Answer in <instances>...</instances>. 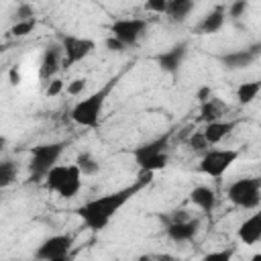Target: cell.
<instances>
[{"mask_svg": "<svg viewBox=\"0 0 261 261\" xmlns=\"http://www.w3.org/2000/svg\"><path fill=\"white\" fill-rule=\"evenodd\" d=\"M151 177H153L151 171H141L137 184L126 186V188H122V190H116V192H112V194H106V196H100V198H96V200L86 202L84 206L77 208L80 218L84 220V224H86L90 230H96V232H98V230L106 228L108 222H110V218H112L145 184H149Z\"/></svg>", "mask_w": 261, "mask_h": 261, "instance_id": "cell-1", "label": "cell"}, {"mask_svg": "<svg viewBox=\"0 0 261 261\" xmlns=\"http://www.w3.org/2000/svg\"><path fill=\"white\" fill-rule=\"evenodd\" d=\"M114 84H116V80H110V82H108L104 88H100L98 92H94V94L82 98V100L71 108V112H69L71 120H73L75 124L88 126V128L98 126L100 114H102V110H104V102H106L110 90L114 88Z\"/></svg>", "mask_w": 261, "mask_h": 261, "instance_id": "cell-2", "label": "cell"}, {"mask_svg": "<svg viewBox=\"0 0 261 261\" xmlns=\"http://www.w3.org/2000/svg\"><path fill=\"white\" fill-rule=\"evenodd\" d=\"M228 200L245 210H253L261 204V177H241L226 190Z\"/></svg>", "mask_w": 261, "mask_h": 261, "instance_id": "cell-3", "label": "cell"}, {"mask_svg": "<svg viewBox=\"0 0 261 261\" xmlns=\"http://www.w3.org/2000/svg\"><path fill=\"white\" fill-rule=\"evenodd\" d=\"M63 143H43L31 149V161H29V169H31V177L41 179L47 177V173L57 165L59 155L63 153Z\"/></svg>", "mask_w": 261, "mask_h": 261, "instance_id": "cell-4", "label": "cell"}, {"mask_svg": "<svg viewBox=\"0 0 261 261\" xmlns=\"http://www.w3.org/2000/svg\"><path fill=\"white\" fill-rule=\"evenodd\" d=\"M239 157L234 149H208L200 159V171L210 177H220Z\"/></svg>", "mask_w": 261, "mask_h": 261, "instance_id": "cell-5", "label": "cell"}, {"mask_svg": "<svg viewBox=\"0 0 261 261\" xmlns=\"http://www.w3.org/2000/svg\"><path fill=\"white\" fill-rule=\"evenodd\" d=\"M149 22L145 18H118L110 24L112 37H116L126 47H133L139 43V39L147 33Z\"/></svg>", "mask_w": 261, "mask_h": 261, "instance_id": "cell-6", "label": "cell"}, {"mask_svg": "<svg viewBox=\"0 0 261 261\" xmlns=\"http://www.w3.org/2000/svg\"><path fill=\"white\" fill-rule=\"evenodd\" d=\"M71 247H73V237L71 234H53L49 239H45L37 251H35V259L37 261H53L65 255H71Z\"/></svg>", "mask_w": 261, "mask_h": 261, "instance_id": "cell-7", "label": "cell"}, {"mask_svg": "<svg viewBox=\"0 0 261 261\" xmlns=\"http://www.w3.org/2000/svg\"><path fill=\"white\" fill-rule=\"evenodd\" d=\"M96 43L92 39L75 37V35H63L61 37V49H63V67L73 65L82 59H86L94 51Z\"/></svg>", "mask_w": 261, "mask_h": 261, "instance_id": "cell-8", "label": "cell"}, {"mask_svg": "<svg viewBox=\"0 0 261 261\" xmlns=\"http://www.w3.org/2000/svg\"><path fill=\"white\" fill-rule=\"evenodd\" d=\"M63 65V49L59 45H51L45 49L43 57H41V65H39V77L41 80H53V75L59 71V67Z\"/></svg>", "mask_w": 261, "mask_h": 261, "instance_id": "cell-9", "label": "cell"}, {"mask_svg": "<svg viewBox=\"0 0 261 261\" xmlns=\"http://www.w3.org/2000/svg\"><path fill=\"white\" fill-rule=\"evenodd\" d=\"M186 53H188V43H186V41L175 43L173 47H169L167 51H163V53L157 55V65H159L163 71H167V73H175V71L179 69V65H181Z\"/></svg>", "mask_w": 261, "mask_h": 261, "instance_id": "cell-10", "label": "cell"}, {"mask_svg": "<svg viewBox=\"0 0 261 261\" xmlns=\"http://www.w3.org/2000/svg\"><path fill=\"white\" fill-rule=\"evenodd\" d=\"M261 55V45H253L249 49H241V51H230L226 55L220 57V61L228 67V69H243L247 65H251L255 61V57Z\"/></svg>", "mask_w": 261, "mask_h": 261, "instance_id": "cell-11", "label": "cell"}, {"mask_svg": "<svg viewBox=\"0 0 261 261\" xmlns=\"http://www.w3.org/2000/svg\"><path fill=\"white\" fill-rule=\"evenodd\" d=\"M241 243L245 245H255L261 241V212H255L251 214L249 218H245L241 224H239V230H237Z\"/></svg>", "mask_w": 261, "mask_h": 261, "instance_id": "cell-12", "label": "cell"}, {"mask_svg": "<svg viewBox=\"0 0 261 261\" xmlns=\"http://www.w3.org/2000/svg\"><path fill=\"white\" fill-rule=\"evenodd\" d=\"M198 228H200V220L198 218H190L186 222H173V224H167V237L171 241H177V243H186V241H192L196 234H198Z\"/></svg>", "mask_w": 261, "mask_h": 261, "instance_id": "cell-13", "label": "cell"}, {"mask_svg": "<svg viewBox=\"0 0 261 261\" xmlns=\"http://www.w3.org/2000/svg\"><path fill=\"white\" fill-rule=\"evenodd\" d=\"M167 147H169V133L163 135V137H157V139H153V141H149V143H145L141 147H137L133 151V157H135L137 163H141L147 157H153V155H159V153H167Z\"/></svg>", "mask_w": 261, "mask_h": 261, "instance_id": "cell-14", "label": "cell"}, {"mask_svg": "<svg viewBox=\"0 0 261 261\" xmlns=\"http://www.w3.org/2000/svg\"><path fill=\"white\" fill-rule=\"evenodd\" d=\"M190 202L198 206L202 212H212L216 206V194L208 186H196L190 192Z\"/></svg>", "mask_w": 261, "mask_h": 261, "instance_id": "cell-15", "label": "cell"}, {"mask_svg": "<svg viewBox=\"0 0 261 261\" xmlns=\"http://www.w3.org/2000/svg\"><path fill=\"white\" fill-rule=\"evenodd\" d=\"M224 18H226V14H224V6H216L214 10H210V12L200 20V24H198V33H200V35H212V33L220 31L222 24H224Z\"/></svg>", "mask_w": 261, "mask_h": 261, "instance_id": "cell-16", "label": "cell"}, {"mask_svg": "<svg viewBox=\"0 0 261 261\" xmlns=\"http://www.w3.org/2000/svg\"><path fill=\"white\" fill-rule=\"evenodd\" d=\"M237 126V122H224V120H216V122H208L206 126H204V137H206V141H208V145H218L232 128Z\"/></svg>", "mask_w": 261, "mask_h": 261, "instance_id": "cell-17", "label": "cell"}, {"mask_svg": "<svg viewBox=\"0 0 261 261\" xmlns=\"http://www.w3.org/2000/svg\"><path fill=\"white\" fill-rule=\"evenodd\" d=\"M69 175H71V165H55L49 173H47V177H45V184H47V188L49 190H53V192H61V188L67 184V179H69Z\"/></svg>", "mask_w": 261, "mask_h": 261, "instance_id": "cell-18", "label": "cell"}, {"mask_svg": "<svg viewBox=\"0 0 261 261\" xmlns=\"http://www.w3.org/2000/svg\"><path fill=\"white\" fill-rule=\"evenodd\" d=\"M194 10V2L192 0H169L167 2V16L173 22H181L190 16V12Z\"/></svg>", "mask_w": 261, "mask_h": 261, "instance_id": "cell-19", "label": "cell"}, {"mask_svg": "<svg viewBox=\"0 0 261 261\" xmlns=\"http://www.w3.org/2000/svg\"><path fill=\"white\" fill-rule=\"evenodd\" d=\"M200 114H202V120H204L206 124L220 120V116L224 114V104H222V100H218V98L212 96L208 102L200 104Z\"/></svg>", "mask_w": 261, "mask_h": 261, "instance_id": "cell-20", "label": "cell"}, {"mask_svg": "<svg viewBox=\"0 0 261 261\" xmlns=\"http://www.w3.org/2000/svg\"><path fill=\"white\" fill-rule=\"evenodd\" d=\"M261 92V80H253V82H243L237 88V100L239 104H251Z\"/></svg>", "mask_w": 261, "mask_h": 261, "instance_id": "cell-21", "label": "cell"}, {"mask_svg": "<svg viewBox=\"0 0 261 261\" xmlns=\"http://www.w3.org/2000/svg\"><path fill=\"white\" fill-rule=\"evenodd\" d=\"M167 161H169V155H167V153H159V155H153V157L143 159V161L137 163V165H139L141 171H151V173H155L157 169H163V167L167 165Z\"/></svg>", "mask_w": 261, "mask_h": 261, "instance_id": "cell-22", "label": "cell"}, {"mask_svg": "<svg viewBox=\"0 0 261 261\" xmlns=\"http://www.w3.org/2000/svg\"><path fill=\"white\" fill-rule=\"evenodd\" d=\"M75 165L80 167L82 175H94V173L100 169V163H98L90 153H86V151H82V153L75 157Z\"/></svg>", "mask_w": 261, "mask_h": 261, "instance_id": "cell-23", "label": "cell"}, {"mask_svg": "<svg viewBox=\"0 0 261 261\" xmlns=\"http://www.w3.org/2000/svg\"><path fill=\"white\" fill-rule=\"evenodd\" d=\"M16 171H18V169H16V163L4 159V161L0 163V188L10 186V184L16 179Z\"/></svg>", "mask_w": 261, "mask_h": 261, "instance_id": "cell-24", "label": "cell"}, {"mask_svg": "<svg viewBox=\"0 0 261 261\" xmlns=\"http://www.w3.org/2000/svg\"><path fill=\"white\" fill-rule=\"evenodd\" d=\"M35 27H37V20H35V18H31V20H20V22L12 24L10 35H12V37H27L29 33H33Z\"/></svg>", "mask_w": 261, "mask_h": 261, "instance_id": "cell-25", "label": "cell"}, {"mask_svg": "<svg viewBox=\"0 0 261 261\" xmlns=\"http://www.w3.org/2000/svg\"><path fill=\"white\" fill-rule=\"evenodd\" d=\"M188 145H190V149H192V151H206V149L210 147L202 130H200V133H194V135L188 139Z\"/></svg>", "mask_w": 261, "mask_h": 261, "instance_id": "cell-26", "label": "cell"}, {"mask_svg": "<svg viewBox=\"0 0 261 261\" xmlns=\"http://www.w3.org/2000/svg\"><path fill=\"white\" fill-rule=\"evenodd\" d=\"M232 259V249H222V251H212L202 257V261H230Z\"/></svg>", "mask_w": 261, "mask_h": 261, "instance_id": "cell-27", "label": "cell"}, {"mask_svg": "<svg viewBox=\"0 0 261 261\" xmlns=\"http://www.w3.org/2000/svg\"><path fill=\"white\" fill-rule=\"evenodd\" d=\"M167 2L169 0H147L145 2V10L157 12V14H165L167 12Z\"/></svg>", "mask_w": 261, "mask_h": 261, "instance_id": "cell-28", "label": "cell"}, {"mask_svg": "<svg viewBox=\"0 0 261 261\" xmlns=\"http://www.w3.org/2000/svg\"><path fill=\"white\" fill-rule=\"evenodd\" d=\"M247 2L245 0H237V2H232L230 6H228V16L230 18H239V16H243L245 14V10H247Z\"/></svg>", "mask_w": 261, "mask_h": 261, "instance_id": "cell-29", "label": "cell"}, {"mask_svg": "<svg viewBox=\"0 0 261 261\" xmlns=\"http://www.w3.org/2000/svg\"><path fill=\"white\" fill-rule=\"evenodd\" d=\"M86 84H88V80H86V77H75V80L67 86V94H71V96L82 94V92L86 90Z\"/></svg>", "mask_w": 261, "mask_h": 261, "instance_id": "cell-30", "label": "cell"}, {"mask_svg": "<svg viewBox=\"0 0 261 261\" xmlns=\"http://www.w3.org/2000/svg\"><path fill=\"white\" fill-rule=\"evenodd\" d=\"M31 18H35L33 6H29V4H20V6L16 8V22H20V20H31Z\"/></svg>", "mask_w": 261, "mask_h": 261, "instance_id": "cell-31", "label": "cell"}, {"mask_svg": "<svg viewBox=\"0 0 261 261\" xmlns=\"http://www.w3.org/2000/svg\"><path fill=\"white\" fill-rule=\"evenodd\" d=\"M104 45H106V49H108V51H114V53H120V51H124V49H126V45H124V43H120V41H118L116 37H112V35L104 41Z\"/></svg>", "mask_w": 261, "mask_h": 261, "instance_id": "cell-32", "label": "cell"}, {"mask_svg": "<svg viewBox=\"0 0 261 261\" xmlns=\"http://www.w3.org/2000/svg\"><path fill=\"white\" fill-rule=\"evenodd\" d=\"M192 216L188 214V210H173L169 216H167V224H173V222H186L190 220Z\"/></svg>", "mask_w": 261, "mask_h": 261, "instance_id": "cell-33", "label": "cell"}, {"mask_svg": "<svg viewBox=\"0 0 261 261\" xmlns=\"http://www.w3.org/2000/svg\"><path fill=\"white\" fill-rule=\"evenodd\" d=\"M61 90H63V82L53 77L49 82V86H47V96H57V94H61Z\"/></svg>", "mask_w": 261, "mask_h": 261, "instance_id": "cell-34", "label": "cell"}, {"mask_svg": "<svg viewBox=\"0 0 261 261\" xmlns=\"http://www.w3.org/2000/svg\"><path fill=\"white\" fill-rule=\"evenodd\" d=\"M196 98L200 100V104H204V102H208V100L212 98V90H210L208 86H204V88H200V90H198Z\"/></svg>", "mask_w": 261, "mask_h": 261, "instance_id": "cell-35", "label": "cell"}, {"mask_svg": "<svg viewBox=\"0 0 261 261\" xmlns=\"http://www.w3.org/2000/svg\"><path fill=\"white\" fill-rule=\"evenodd\" d=\"M18 80H20L18 71H16V69H12V71H10V84H14V86H16V84H18Z\"/></svg>", "mask_w": 261, "mask_h": 261, "instance_id": "cell-36", "label": "cell"}, {"mask_svg": "<svg viewBox=\"0 0 261 261\" xmlns=\"http://www.w3.org/2000/svg\"><path fill=\"white\" fill-rule=\"evenodd\" d=\"M73 255H65V257H59V259H53V261H71Z\"/></svg>", "mask_w": 261, "mask_h": 261, "instance_id": "cell-37", "label": "cell"}, {"mask_svg": "<svg viewBox=\"0 0 261 261\" xmlns=\"http://www.w3.org/2000/svg\"><path fill=\"white\" fill-rule=\"evenodd\" d=\"M251 261H261V253H255V255L251 257Z\"/></svg>", "mask_w": 261, "mask_h": 261, "instance_id": "cell-38", "label": "cell"}, {"mask_svg": "<svg viewBox=\"0 0 261 261\" xmlns=\"http://www.w3.org/2000/svg\"><path fill=\"white\" fill-rule=\"evenodd\" d=\"M259 212H261V208H259Z\"/></svg>", "mask_w": 261, "mask_h": 261, "instance_id": "cell-39", "label": "cell"}]
</instances>
